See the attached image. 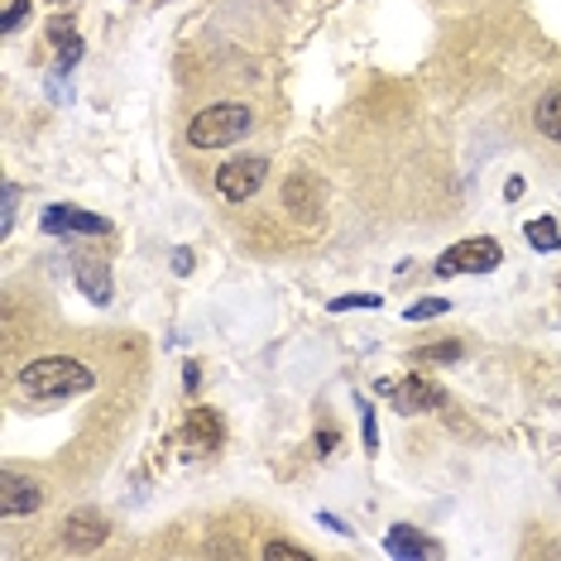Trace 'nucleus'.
I'll list each match as a JSON object with an SVG mask.
<instances>
[{"instance_id": "aec40b11", "label": "nucleus", "mask_w": 561, "mask_h": 561, "mask_svg": "<svg viewBox=\"0 0 561 561\" xmlns=\"http://www.w3.org/2000/svg\"><path fill=\"white\" fill-rule=\"evenodd\" d=\"M461 355V341H442V346H427L417 360H456Z\"/></svg>"}, {"instance_id": "f257e3e1", "label": "nucleus", "mask_w": 561, "mask_h": 561, "mask_svg": "<svg viewBox=\"0 0 561 561\" xmlns=\"http://www.w3.org/2000/svg\"><path fill=\"white\" fill-rule=\"evenodd\" d=\"M20 385L34 399H72V393H87L96 385L92 369L82 360H68V355H48V360H30L20 369Z\"/></svg>"}, {"instance_id": "f3484780", "label": "nucleus", "mask_w": 561, "mask_h": 561, "mask_svg": "<svg viewBox=\"0 0 561 561\" xmlns=\"http://www.w3.org/2000/svg\"><path fill=\"white\" fill-rule=\"evenodd\" d=\"M385 298H375V293H351V298H336L331 302V312H351V308H379Z\"/></svg>"}, {"instance_id": "2eb2a0df", "label": "nucleus", "mask_w": 561, "mask_h": 561, "mask_svg": "<svg viewBox=\"0 0 561 561\" xmlns=\"http://www.w3.org/2000/svg\"><path fill=\"white\" fill-rule=\"evenodd\" d=\"M538 130L547 139H561V87L552 96H542V106H538Z\"/></svg>"}, {"instance_id": "dca6fc26", "label": "nucleus", "mask_w": 561, "mask_h": 561, "mask_svg": "<svg viewBox=\"0 0 561 561\" xmlns=\"http://www.w3.org/2000/svg\"><path fill=\"white\" fill-rule=\"evenodd\" d=\"M442 312H451L446 298H417L413 308H408V322H427V317H442Z\"/></svg>"}, {"instance_id": "4be33fe9", "label": "nucleus", "mask_w": 561, "mask_h": 561, "mask_svg": "<svg viewBox=\"0 0 561 561\" xmlns=\"http://www.w3.org/2000/svg\"><path fill=\"white\" fill-rule=\"evenodd\" d=\"M173 270H178V274H193V254L178 250V254H173Z\"/></svg>"}, {"instance_id": "f8f14e48", "label": "nucleus", "mask_w": 561, "mask_h": 561, "mask_svg": "<svg viewBox=\"0 0 561 561\" xmlns=\"http://www.w3.org/2000/svg\"><path fill=\"white\" fill-rule=\"evenodd\" d=\"M393 393V403H399L403 408V413H417V408H442L446 399H442V389L437 385H427V379H408V385L403 389H389Z\"/></svg>"}, {"instance_id": "4468645a", "label": "nucleus", "mask_w": 561, "mask_h": 561, "mask_svg": "<svg viewBox=\"0 0 561 561\" xmlns=\"http://www.w3.org/2000/svg\"><path fill=\"white\" fill-rule=\"evenodd\" d=\"M523 236H528V245H533V250H547V254L561 245V231H557L552 216H538V221H528V231H523Z\"/></svg>"}, {"instance_id": "6ab92c4d", "label": "nucleus", "mask_w": 561, "mask_h": 561, "mask_svg": "<svg viewBox=\"0 0 561 561\" xmlns=\"http://www.w3.org/2000/svg\"><path fill=\"white\" fill-rule=\"evenodd\" d=\"M264 557H274V561H308V552H302V547H293V542H270V547H264Z\"/></svg>"}, {"instance_id": "a211bd4d", "label": "nucleus", "mask_w": 561, "mask_h": 561, "mask_svg": "<svg viewBox=\"0 0 561 561\" xmlns=\"http://www.w3.org/2000/svg\"><path fill=\"white\" fill-rule=\"evenodd\" d=\"M24 15H30V0H10V5H5V15H0V30H20V20Z\"/></svg>"}, {"instance_id": "f03ea898", "label": "nucleus", "mask_w": 561, "mask_h": 561, "mask_svg": "<svg viewBox=\"0 0 561 561\" xmlns=\"http://www.w3.org/2000/svg\"><path fill=\"white\" fill-rule=\"evenodd\" d=\"M250 135V106H207L202 116H193L187 125V145L193 149H221V145H236V139Z\"/></svg>"}, {"instance_id": "b1692460", "label": "nucleus", "mask_w": 561, "mask_h": 561, "mask_svg": "<svg viewBox=\"0 0 561 561\" xmlns=\"http://www.w3.org/2000/svg\"><path fill=\"white\" fill-rule=\"evenodd\" d=\"M54 5H68V0H54Z\"/></svg>"}, {"instance_id": "39448f33", "label": "nucleus", "mask_w": 561, "mask_h": 561, "mask_svg": "<svg viewBox=\"0 0 561 561\" xmlns=\"http://www.w3.org/2000/svg\"><path fill=\"white\" fill-rule=\"evenodd\" d=\"M44 231L48 236H111V221L96 211H82V207H48Z\"/></svg>"}, {"instance_id": "5701e85b", "label": "nucleus", "mask_w": 561, "mask_h": 561, "mask_svg": "<svg viewBox=\"0 0 561 561\" xmlns=\"http://www.w3.org/2000/svg\"><path fill=\"white\" fill-rule=\"evenodd\" d=\"M504 197H508V202H518V197H523V178H508V187H504Z\"/></svg>"}, {"instance_id": "7ed1b4c3", "label": "nucleus", "mask_w": 561, "mask_h": 561, "mask_svg": "<svg viewBox=\"0 0 561 561\" xmlns=\"http://www.w3.org/2000/svg\"><path fill=\"white\" fill-rule=\"evenodd\" d=\"M500 260H504L500 240L476 236V240H461V245L446 250L437 260V274L442 278H451V274H490V270H500Z\"/></svg>"}, {"instance_id": "9b49d317", "label": "nucleus", "mask_w": 561, "mask_h": 561, "mask_svg": "<svg viewBox=\"0 0 561 561\" xmlns=\"http://www.w3.org/2000/svg\"><path fill=\"white\" fill-rule=\"evenodd\" d=\"M284 202H288L293 216H302V221H317V211H322V202H317V178L293 173L288 187H284Z\"/></svg>"}, {"instance_id": "6e6552de", "label": "nucleus", "mask_w": 561, "mask_h": 561, "mask_svg": "<svg viewBox=\"0 0 561 561\" xmlns=\"http://www.w3.org/2000/svg\"><path fill=\"white\" fill-rule=\"evenodd\" d=\"M72 278H78V288L96 302V308H106V302L116 298V284H111V264L92 260V254H82V260L72 264Z\"/></svg>"}, {"instance_id": "412c9836", "label": "nucleus", "mask_w": 561, "mask_h": 561, "mask_svg": "<svg viewBox=\"0 0 561 561\" xmlns=\"http://www.w3.org/2000/svg\"><path fill=\"white\" fill-rule=\"evenodd\" d=\"M0 197H5V236H10V226H15V187L5 183V193H0Z\"/></svg>"}, {"instance_id": "423d86ee", "label": "nucleus", "mask_w": 561, "mask_h": 561, "mask_svg": "<svg viewBox=\"0 0 561 561\" xmlns=\"http://www.w3.org/2000/svg\"><path fill=\"white\" fill-rule=\"evenodd\" d=\"M44 504V490L34 480L15 476V470H0V514L5 518H20V514H34Z\"/></svg>"}, {"instance_id": "0eeeda50", "label": "nucleus", "mask_w": 561, "mask_h": 561, "mask_svg": "<svg viewBox=\"0 0 561 561\" xmlns=\"http://www.w3.org/2000/svg\"><path fill=\"white\" fill-rule=\"evenodd\" d=\"M183 446H187V456L216 451V446H221V417H216L211 408H193L183 423Z\"/></svg>"}, {"instance_id": "ddd939ff", "label": "nucleus", "mask_w": 561, "mask_h": 561, "mask_svg": "<svg viewBox=\"0 0 561 561\" xmlns=\"http://www.w3.org/2000/svg\"><path fill=\"white\" fill-rule=\"evenodd\" d=\"M48 44L58 48V62H62V68H72V62L82 58V39H78V30H72L68 20H54V24H48Z\"/></svg>"}, {"instance_id": "1a4fd4ad", "label": "nucleus", "mask_w": 561, "mask_h": 561, "mask_svg": "<svg viewBox=\"0 0 561 561\" xmlns=\"http://www.w3.org/2000/svg\"><path fill=\"white\" fill-rule=\"evenodd\" d=\"M385 552L389 557H403V561H417V557H442V547L423 538L417 528H408V523H393L389 538H385Z\"/></svg>"}, {"instance_id": "9d476101", "label": "nucleus", "mask_w": 561, "mask_h": 561, "mask_svg": "<svg viewBox=\"0 0 561 561\" xmlns=\"http://www.w3.org/2000/svg\"><path fill=\"white\" fill-rule=\"evenodd\" d=\"M62 542H68L72 552H92V547L106 542V523H101V514H72L62 523Z\"/></svg>"}, {"instance_id": "20e7f679", "label": "nucleus", "mask_w": 561, "mask_h": 561, "mask_svg": "<svg viewBox=\"0 0 561 561\" xmlns=\"http://www.w3.org/2000/svg\"><path fill=\"white\" fill-rule=\"evenodd\" d=\"M264 173H270V163L254 159V154L231 159V163H221V169H216V193H221L226 202H250L264 187Z\"/></svg>"}]
</instances>
